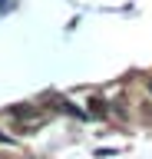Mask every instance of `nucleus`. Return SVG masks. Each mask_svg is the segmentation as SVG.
Here are the masks:
<instances>
[{"mask_svg":"<svg viewBox=\"0 0 152 159\" xmlns=\"http://www.w3.org/2000/svg\"><path fill=\"white\" fill-rule=\"evenodd\" d=\"M145 89H149V93H152V76H145Z\"/></svg>","mask_w":152,"mask_h":159,"instance_id":"1","label":"nucleus"}]
</instances>
